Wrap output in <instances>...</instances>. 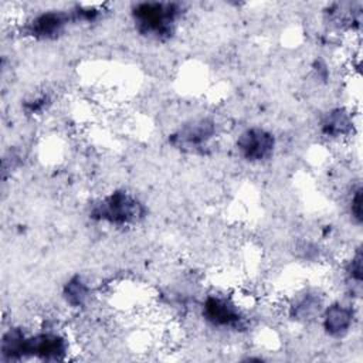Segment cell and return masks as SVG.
I'll list each match as a JSON object with an SVG mask.
<instances>
[{
	"label": "cell",
	"mask_w": 363,
	"mask_h": 363,
	"mask_svg": "<svg viewBox=\"0 0 363 363\" xmlns=\"http://www.w3.org/2000/svg\"><path fill=\"white\" fill-rule=\"evenodd\" d=\"M345 275H346V279H347L349 285H353L360 291V285H362V252H360V247H357L354 250L352 257L345 264Z\"/></svg>",
	"instance_id": "cell-12"
},
{
	"label": "cell",
	"mask_w": 363,
	"mask_h": 363,
	"mask_svg": "<svg viewBox=\"0 0 363 363\" xmlns=\"http://www.w3.org/2000/svg\"><path fill=\"white\" fill-rule=\"evenodd\" d=\"M201 313L206 322L217 329L238 330L244 325V315L238 305L220 294H210L204 298Z\"/></svg>",
	"instance_id": "cell-3"
},
{
	"label": "cell",
	"mask_w": 363,
	"mask_h": 363,
	"mask_svg": "<svg viewBox=\"0 0 363 363\" xmlns=\"http://www.w3.org/2000/svg\"><path fill=\"white\" fill-rule=\"evenodd\" d=\"M275 146L277 142L274 133L259 126L244 129L235 140L237 153L250 163H262L271 159Z\"/></svg>",
	"instance_id": "cell-5"
},
{
	"label": "cell",
	"mask_w": 363,
	"mask_h": 363,
	"mask_svg": "<svg viewBox=\"0 0 363 363\" xmlns=\"http://www.w3.org/2000/svg\"><path fill=\"white\" fill-rule=\"evenodd\" d=\"M143 214V204L135 196L123 190H116L102 197L91 210L92 218L119 227L138 223Z\"/></svg>",
	"instance_id": "cell-2"
},
{
	"label": "cell",
	"mask_w": 363,
	"mask_h": 363,
	"mask_svg": "<svg viewBox=\"0 0 363 363\" xmlns=\"http://www.w3.org/2000/svg\"><path fill=\"white\" fill-rule=\"evenodd\" d=\"M69 350V345L65 336L58 332L45 330L26 335L21 359L35 357L41 360H64Z\"/></svg>",
	"instance_id": "cell-4"
},
{
	"label": "cell",
	"mask_w": 363,
	"mask_h": 363,
	"mask_svg": "<svg viewBox=\"0 0 363 363\" xmlns=\"http://www.w3.org/2000/svg\"><path fill=\"white\" fill-rule=\"evenodd\" d=\"M349 210L352 217L356 220L357 224L362 221V187L356 186L352 190V196L349 200Z\"/></svg>",
	"instance_id": "cell-13"
},
{
	"label": "cell",
	"mask_w": 363,
	"mask_h": 363,
	"mask_svg": "<svg viewBox=\"0 0 363 363\" xmlns=\"http://www.w3.org/2000/svg\"><path fill=\"white\" fill-rule=\"evenodd\" d=\"M353 119L345 108H335L322 121V132L329 138H340L352 130Z\"/></svg>",
	"instance_id": "cell-9"
},
{
	"label": "cell",
	"mask_w": 363,
	"mask_h": 363,
	"mask_svg": "<svg viewBox=\"0 0 363 363\" xmlns=\"http://www.w3.org/2000/svg\"><path fill=\"white\" fill-rule=\"evenodd\" d=\"M71 20H75L74 16L61 10L44 11L34 16L27 23L26 33L37 40H52L65 31Z\"/></svg>",
	"instance_id": "cell-7"
},
{
	"label": "cell",
	"mask_w": 363,
	"mask_h": 363,
	"mask_svg": "<svg viewBox=\"0 0 363 363\" xmlns=\"http://www.w3.org/2000/svg\"><path fill=\"white\" fill-rule=\"evenodd\" d=\"M217 128L214 121L210 118H197L186 122L180 129H177L170 140L176 146H182L186 150H200L203 146L214 138Z\"/></svg>",
	"instance_id": "cell-6"
},
{
	"label": "cell",
	"mask_w": 363,
	"mask_h": 363,
	"mask_svg": "<svg viewBox=\"0 0 363 363\" xmlns=\"http://www.w3.org/2000/svg\"><path fill=\"white\" fill-rule=\"evenodd\" d=\"M183 9L176 3H139L132 9V20L139 34L153 40L170 38Z\"/></svg>",
	"instance_id": "cell-1"
},
{
	"label": "cell",
	"mask_w": 363,
	"mask_h": 363,
	"mask_svg": "<svg viewBox=\"0 0 363 363\" xmlns=\"http://www.w3.org/2000/svg\"><path fill=\"white\" fill-rule=\"evenodd\" d=\"M320 301L315 294H302V296L292 303V316L294 319H309L312 315L319 312Z\"/></svg>",
	"instance_id": "cell-11"
},
{
	"label": "cell",
	"mask_w": 363,
	"mask_h": 363,
	"mask_svg": "<svg viewBox=\"0 0 363 363\" xmlns=\"http://www.w3.org/2000/svg\"><path fill=\"white\" fill-rule=\"evenodd\" d=\"M354 309L350 303L335 301L322 311V328L330 337L346 336L354 323Z\"/></svg>",
	"instance_id": "cell-8"
},
{
	"label": "cell",
	"mask_w": 363,
	"mask_h": 363,
	"mask_svg": "<svg viewBox=\"0 0 363 363\" xmlns=\"http://www.w3.org/2000/svg\"><path fill=\"white\" fill-rule=\"evenodd\" d=\"M89 286L81 277H72L64 288V298L67 303H69L72 308H79L85 305V302L89 298Z\"/></svg>",
	"instance_id": "cell-10"
}]
</instances>
